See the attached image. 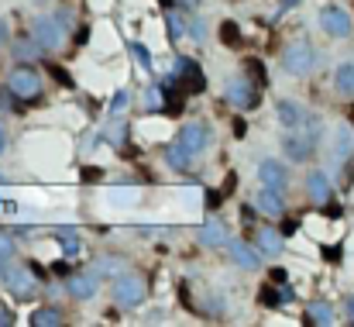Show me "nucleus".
I'll return each mask as SVG.
<instances>
[{"instance_id":"obj_8","label":"nucleus","mask_w":354,"mask_h":327,"mask_svg":"<svg viewBox=\"0 0 354 327\" xmlns=\"http://www.w3.org/2000/svg\"><path fill=\"white\" fill-rule=\"evenodd\" d=\"M320 24H324V31L334 35V38H348L354 31L351 14L341 10V7H324V10H320Z\"/></svg>"},{"instance_id":"obj_35","label":"nucleus","mask_w":354,"mask_h":327,"mask_svg":"<svg viewBox=\"0 0 354 327\" xmlns=\"http://www.w3.org/2000/svg\"><path fill=\"white\" fill-rule=\"evenodd\" d=\"M279 293H282V303H292V300H296V293H292V286H286V283L279 286Z\"/></svg>"},{"instance_id":"obj_43","label":"nucleus","mask_w":354,"mask_h":327,"mask_svg":"<svg viewBox=\"0 0 354 327\" xmlns=\"http://www.w3.org/2000/svg\"><path fill=\"white\" fill-rule=\"evenodd\" d=\"M179 3H183V7H189V10H193V7H200V0H179Z\"/></svg>"},{"instance_id":"obj_44","label":"nucleus","mask_w":354,"mask_h":327,"mask_svg":"<svg viewBox=\"0 0 354 327\" xmlns=\"http://www.w3.org/2000/svg\"><path fill=\"white\" fill-rule=\"evenodd\" d=\"M3 38H7V24L0 21V42H3Z\"/></svg>"},{"instance_id":"obj_2","label":"nucleus","mask_w":354,"mask_h":327,"mask_svg":"<svg viewBox=\"0 0 354 327\" xmlns=\"http://www.w3.org/2000/svg\"><path fill=\"white\" fill-rule=\"evenodd\" d=\"M172 80H176L186 94H203V90H207V76H203V69H200L189 55H179V59H176Z\"/></svg>"},{"instance_id":"obj_34","label":"nucleus","mask_w":354,"mask_h":327,"mask_svg":"<svg viewBox=\"0 0 354 327\" xmlns=\"http://www.w3.org/2000/svg\"><path fill=\"white\" fill-rule=\"evenodd\" d=\"M189 35H193V42H203V35H207V24H203V21H189Z\"/></svg>"},{"instance_id":"obj_10","label":"nucleus","mask_w":354,"mask_h":327,"mask_svg":"<svg viewBox=\"0 0 354 327\" xmlns=\"http://www.w3.org/2000/svg\"><path fill=\"white\" fill-rule=\"evenodd\" d=\"M313 148H317V141H310V134H306L303 127H299V131H289V134L282 138V152H286V159H292V162H306Z\"/></svg>"},{"instance_id":"obj_27","label":"nucleus","mask_w":354,"mask_h":327,"mask_svg":"<svg viewBox=\"0 0 354 327\" xmlns=\"http://www.w3.org/2000/svg\"><path fill=\"white\" fill-rule=\"evenodd\" d=\"M131 55H134V59H138V66H141V69H145V73H148V69H151V52H148V48H145V45H141V42H131Z\"/></svg>"},{"instance_id":"obj_21","label":"nucleus","mask_w":354,"mask_h":327,"mask_svg":"<svg viewBox=\"0 0 354 327\" xmlns=\"http://www.w3.org/2000/svg\"><path fill=\"white\" fill-rule=\"evenodd\" d=\"M334 87H337V94L354 97V62H341V66H337V73H334Z\"/></svg>"},{"instance_id":"obj_22","label":"nucleus","mask_w":354,"mask_h":327,"mask_svg":"<svg viewBox=\"0 0 354 327\" xmlns=\"http://www.w3.org/2000/svg\"><path fill=\"white\" fill-rule=\"evenodd\" d=\"M306 324H334V307L330 303H310L306 307Z\"/></svg>"},{"instance_id":"obj_28","label":"nucleus","mask_w":354,"mask_h":327,"mask_svg":"<svg viewBox=\"0 0 354 327\" xmlns=\"http://www.w3.org/2000/svg\"><path fill=\"white\" fill-rule=\"evenodd\" d=\"M118 269H120V262L114 258V255H107V258H100V262H97V269H93V272H97V276H114V279H118Z\"/></svg>"},{"instance_id":"obj_7","label":"nucleus","mask_w":354,"mask_h":327,"mask_svg":"<svg viewBox=\"0 0 354 327\" xmlns=\"http://www.w3.org/2000/svg\"><path fill=\"white\" fill-rule=\"evenodd\" d=\"M3 286L17 297V300H31L38 293V283L28 269H3Z\"/></svg>"},{"instance_id":"obj_24","label":"nucleus","mask_w":354,"mask_h":327,"mask_svg":"<svg viewBox=\"0 0 354 327\" xmlns=\"http://www.w3.org/2000/svg\"><path fill=\"white\" fill-rule=\"evenodd\" d=\"M31 324L35 327H59L62 324V314H59L55 307H38V310L31 314Z\"/></svg>"},{"instance_id":"obj_18","label":"nucleus","mask_w":354,"mask_h":327,"mask_svg":"<svg viewBox=\"0 0 354 327\" xmlns=\"http://www.w3.org/2000/svg\"><path fill=\"white\" fill-rule=\"evenodd\" d=\"M165 162L172 166V169H179V173H189L193 169V162H196V155L186 148V145H172V148H165Z\"/></svg>"},{"instance_id":"obj_19","label":"nucleus","mask_w":354,"mask_h":327,"mask_svg":"<svg viewBox=\"0 0 354 327\" xmlns=\"http://www.w3.org/2000/svg\"><path fill=\"white\" fill-rule=\"evenodd\" d=\"M351 152H354V131L348 124H337V131H334V159L344 162V159H351Z\"/></svg>"},{"instance_id":"obj_1","label":"nucleus","mask_w":354,"mask_h":327,"mask_svg":"<svg viewBox=\"0 0 354 327\" xmlns=\"http://www.w3.org/2000/svg\"><path fill=\"white\" fill-rule=\"evenodd\" d=\"M313 66H317V48H313L306 38H296L292 45H286V52H282V69H286L289 76H306V73H313Z\"/></svg>"},{"instance_id":"obj_14","label":"nucleus","mask_w":354,"mask_h":327,"mask_svg":"<svg viewBox=\"0 0 354 327\" xmlns=\"http://www.w3.org/2000/svg\"><path fill=\"white\" fill-rule=\"evenodd\" d=\"M227 251L234 255V262L241 269H258L261 265V258H258V251L251 248V245H244V241H237V238H227Z\"/></svg>"},{"instance_id":"obj_20","label":"nucleus","mask_w":354,"mask_h":327,"mask_svg":"<svg viewBox=\"0 0 354 327\" xmlns=\"http://www.w3.org/2000/svg\"><path fill=\"white\" fill-rule=\"evenodd\" d=\"M66 290H69V297H76V300L97 297V272H93V276H73Z\"/></svg>"},{"instance_id":"obj_45","label":"nucleus","mask_w":354,"mask_h":327,"mask_svg":"<svg viewBox=\"0 0 354 327\" xmlns=\"http://www.w3.org/2000/svg\"><path fill=\"white\" fill-rule=\"evenodd\" d=\"M3 148H7V138H3V131H0V155H3Z\"/></svg>"},{"instance_id":"obj_9","label":"nucleus","mask_w":354,"mask_h":327,"mask_svg":"<svg viewBox=\"0 0 354 327\" xmlns=\"http://www.w3.org/2000/svg\"><path fill=\"white\" fill-rule=\"evenodd\" d=\"M179 145H186L193 155H203L207 145H210V127H207L203 121H189V124H183V131H179Z\"/></svg>"},{"instance_id":"obj_11","label":"nucleus","mask_w":354,"mask_h":327,"mask_svg":"<svg viewBox=\"0 0 354 327\" xmlns=\"http://www.w3.org/2000/svg\"><path fill=\"white\" fill-rule=\"evenodd\" d=\"M258 179H261V186H268V190H286V183H289V173L282 169V162H275V159H265L261 166H258Z\"/></svg>"},{"instance_id":"obj_30","label":"nucleus","mask_w":354,"mask_h":327,"mask_svg":"<svg viewBox=\"0 0 354 327\" xmlns=\"http://www.w3.org/2000/svg\"><path fill=\"white\" fill-rule=\"evenodd\" d=\"M261 303H268V307H282V293H279V286H265V290H261Z\"/></svg>"},{"instance_id":"obj_13","label":"nucleus","mask_w":354,"mask_h":327,"mask_svg":"<svg viewBox=\"0 0 354 327\" xmlns=\"http://www.w3.org/2000/svg\"><path fill=\"white\" fill-rule=\"evenodd\" d=\"M306 121H310V114H306L303 104H296V100H282V104H279V124H282L286 131H299Z\"/></svg>"},{"instance_id":"obj_29","label":"nucleus","mask_w":354,"mask_h":327,"mask_svg":"<svg viewBox=\"0 0 354 327\" xmlns=\"http://www.w3.org/2000/svg\"><path fill=\"white\" fill-rule=\"evenodd\" d=\"M38 48H41V45H38L35 38H31V42H14V55H17V59H31V55H38Z\"/></svg>"},{"instance_id":"obj_16","label":"nucleus","mask_w":354,"mask_h":327,"mask_svg":"<svg viewBox=\"0 0 354 327\" xmlns=\"http://www.w3.org/2000/svg\"><path fill=\"white\" fill-rule=\"evenodd\" d=\"M282 231H275V227H258L254 231V245H258V251H265V255H279L282 251Z\"/></svg>"},{"instance_id":"obj_33","label":"nucleus","mask_w":354,"mask_h":327,"mask_svg":"<svg viewBox=\"0 0 354 327\" xmlns=\"http://www.w3.org/2000/svg\"><path fill=\"white\" fill-rule=\"evenodd\" d=\"M145 107H148V110H158V107H162V90H158V87L145 94Z\"/></svg>"},{"instance_id":"obj_5","label":"nucleus","mask_w":354,"mask_h":327,"mask_svg":"<svg viewBox=\"0 0 354 327\" xmlns=\"http://www.w3.org/2000/svg\"><path fill=\"white\" fill-rule=\"evenodd\" d=\"M224 97H227V104H234V107H241V110L254 107V104L261 100L258 87H254L248 76H231V80L224 83Z\"/></svg>"},{"instance_id":"obj_23","label":"nucleus","mask_w":354,"mask_h":327,"mask_svg":"<svg viewBox=\"0 0 354 327\" xmlns=\"http://www.w3.org/2000/svg\"><path fill=\"white\" fill-rule=\"evenodd\" d=\"M55 238H59V245H62V255H66V258H76V255H80V248H83V245H80V238L73 234V227H59V234H55Z\"/></svg>"},{"instance_id":"obj_17","label":"nucleus","mask_w":354,"mask_h":327,"mask_svg":"<svg viewBox=\"0 0 354 327\" xmlns=\"http://www.w3.org/2000/svg\"><path fill=\"white\" fill-rule=\"evenodd\" d=\"M200 245H203V248H221V245H227V227H224L221 220L210 218L200 227Z\"/></svg>"},{"instance_id":"obj_12","label":"nucleus","mask_w":354,"mask_h":327,"mask_svg":"<svg viewBox=\"0 0 354 327\" xmlns=\"http://www.w3.org/2000/svg\"><path fill=\"white\" fill-rule=\"evenodd\" d=\"M251 204H254V211H261V214H268V218H282V214H286L282 193H279V190H268V186H261Z\"/></svg>"},{"instance_id":"obj_26","label":"nucleus","mask_w":354,"mask_h":327,"mask_svg":"<svg viewBox=\"0 0 354 327\" xmlns=\"http://www.w3.org/2000/svg\"><path fill=\"white\" fill-rule=\"evenodd\" d=\"M221 42L224 45H241V28H237L234 21H224L221 24Z\"/></svg>"},{"instance_id":"obj_42","label":"nucleus","mask_w":354,"mask_h":327,"mask_svg":"<svg viewBox=\"0 0 354 327\" xmlns=\"http://www.w3.org/2000/svg\"><path fill=\"white\" fill-rule=\"evenodd\" d=\"M10 321H14V317H10V310H7V307H0V324H10Z\"/></svg>"},{"instance_id":"obj_37","label":"nucleus","mask_w":354,"mask_h":327,"mask_svg":"<svg viewBox=\"0 0 354 327\" xmlns=\"http://www.w3.org/2000/svg\"><path fill=\"white\" fill-rule=\"evenodd\" d=\"M344 314H348V321L354 324V297H348V300H344Z\"/></svg>"},{"instance_id":"obj_25","label":"nucleus","mask_w":354,"mask_h":327,"mask_svg":"<svg viewBox=\"0 0 354 327\" xmlns=\"http://www.w3.org/2000/svg\"><path fill=\"white\" fill-rule=\"evenodd\" d=\"M165 28H169V38H172V42L186 35V24H183V17H179L172 7H169V14H165Z\"/></svg>"},{"instance_id":"obj_36","label":"nucleus","mask_w":354,"mask_h":327,"mask_svg":"<svg viewBox=\"0 0 354 327\" xmlns=\"http://www.w3.org/2000/svg\"><path fill=\"white\" fill-rule=\"evenodd\" d=\"M111 197H114V200H134V190H114Z\"/></svg>"},{"instance_id":"obj_15","label":"nucleus","mask_w":354,"mask_h":327,"mask_svg":"<svg viewBox=\"0 0 354 327\" xmlns=\"http://www.w3.org/2000/svg\"><path fill=\"white\" fill-rule=\"evenodd\" d=\"M306 190H310V197H313V204H330V179H327V173H310L306 176Z\"/></svg>"},{"instance_id":"obj_40","label":"nucleus","mask_w":354,"mask_h":327,"mask_svg":"<svg viewBox=\"0 0 354 327\" xmlns=\"http://www.w3.org/2000/svg\"><path fill=\"white\" fill-rule=\"evenodd\" d=\"M296 227H299L296 220H286V224H282V234H296Z\"/></svg>"},{"instance_id":"obj_4","label":"nucleus","mask_w":354,"mask_h":327,"mask_svg":"<svg viewBox=\"0 0 354 327\" xmlns=\"http://www.w3.org/2000/svg\"><path fill=\"white\" fill-rule=\"evenodd\" d=\"M7 87H10V94L21 97V100H35V97L41 94V80H38V73L28 69V66L10 69V73H7Z\"/></svg>"},{"instance_id":"obj_3","label":"nucleus","mask_w":354,"mask_h":327,"mask_svg":"<svg viewBox=\"0 0 354 327\" xmlns=\"http://www.w3.org/2000/svg\"><path fill=\"white\" fill-rule=\"evenodd\" d=\"M62 17H48V14H38L35 21H31V35H35V42L41 45V48H59L62 45Z\"/></svg>"},{"instance_id":"obj_32","label":"nucleus","mask_w":354,"mask_h":327,"mask_svg":"<svg viewBox=\"0 0 354 327\" xmlns=\"http://www.w3.org/2000/svg\"><path fill=\"white\" fill-rule=\"evenodd\" d=\"M131 104V97H127V90H118L114 97H111V114H120V110Z\"/></svg>"},{"instance_id":"obj_38","label":"nucleus","mask_w":354,"mask_h":327,"mask_svg":"<svg viewBox=\"0 0 354 327\" xmlns=\"http://www.w3.org/2000/svg\"><path fill=\"white\" fill-rule=\"evenodd\" d=\"M100 176H104L100 169H83V179H90V183H93V179H100Z\"/></svg>"},{"instance_id":"obj_6","label":"nucleus","mask_w":354,"mask_h":327,"mask_svg":"<svg viewBox=\"0 0 354 327\" xmlns=\"http://www.w3.org/2000/svg\"><path fill=\"white\" fill-rule=\"evenodd\" d=\"M145 279L141 276H120L114 279V300L124 303V307H138L141 300H145Z\"/></svg>"},{"instance_id":"obj_41","label":"nucleus","mask_w":354,"mask_h":327,"mask_svg":"<svg viewBox=\"0 0 354 327\" xmlns=\"http://www.w3.org/2000/svg\"><path fill=\"white\" fill-rule=\"evenodd\" d=\"M272 279L275 283H286V269H272Z\"/></svg>"},{"instance_id":"obj_31","label":"nucleus","mask_w":354,"mask_h":327,"mask_svg":"<svg viewBox=\"0 0 354 327\" xmlns=\"http://www.w3.org/2000/svg\"><path fill=\"white\" fill-rule=\"evenodd\" d=\"M10 255H14V238L0 231V262H7Z\"/></svg>"},{"instance_id":"obj_39","label":"nucleus","mask_w":354,"mask_h":327,"mask_svg":"<svg viewBox=\"0 0 354 327\" xmlns=\"http://www.w3.org/2000/svg\"><path fill=\"white\" fill-rule=\"evenodd\" d=\"M324 255H327V262H337L341 258V248H324Z\"/></svg>"}]
</instances>
